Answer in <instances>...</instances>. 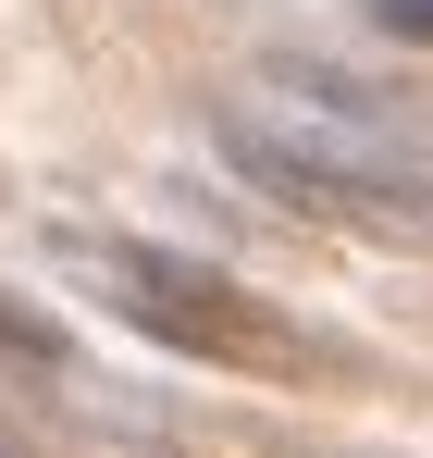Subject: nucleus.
I'll return each instance as SVG.
<instances>
[{
	"label": "nucleus",
	"instance_id": "1",
	"mask_svg": "<svg viewBox=\"0 0 433 458\" xmlns=\"http://www.w3.org/2000/svg\"><path fill=\"white\" fill-rule=\"evenodd\" d=\"M223 161L322 224H371V235H433V124L396 112L384 87H347L322 63H273V75L211 99Z\"/></svg>",
	"mask_w": 433,
	"mask_h": 458
},
{
	"label": "nucleus",
	"instance_id": "2",
	"mask_svg": "<svg viewBox=\"0 0 433 458\" xmlns=\"http://www.w3.org/2000/svg\"><path fill=\"white\" fill-rule=\"evenodd\" d=\"M63 273L112 322H137L149 347L174 360H223V372H310V335H297L273 298H248L211 260H174V248H137V235H63Z\"/></svg>",
	"mask_w": 433,
	"mask_h": 458
},
{
	"label": "nucleus",
	"instance_id": "3",
	"mask_svg": "<svg viewBox=\"0 0 433 458\" xmlns=\"http://www.w3.org/2000/svg\"><path fill=\"white\" fill-rule=\"evenodd\" d=\"M0 360H13V372H63L74 347H63V322H50V310H25L13 285H0Z\"/></svg>",
	"mask_w": 433,
	"mask_h": 458
},
{
	"label": "nucleus",
	"instance_id": "4",
	"mask_svg": "<svg viewBox=\"0 0 433 458\" xmlns=\"http://www.w3.org/2000/svg\"><path fill=\"white\" fill-rule=\"evenodd\" d=\"M384 13V38H409V50H433V0H371Z\"/></svg>",
	"mask_w": 433,
	"mask_h": 458
}]
</instances>
